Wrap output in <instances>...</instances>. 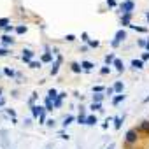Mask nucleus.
Segmentation results:
<instances>
[{"label":"nucleus","mask_w":149,"mask_h":149,"mask_svg":"<svg viewBox=\"0 0 149 149\" xmlns=\"http://www.w3.org/2000/svg\"><path fill=\"white\" fill-rule=\"evenodd\" d=\"M70 67H72V70H74L75 74H79V72H81V65H79V63H72Z\"/></svg>","instance_id":"5701e85b"},{"label":"nucleus","mask_w":149,"mask_h":149,"mask_svg":"<svg viewBox=\"0 0 149 149\" xmlns=\"http://www.w3.org/2000/svg\"><path fill=\"white\" fill-rule=\"evenodd\" d=\"M65 39H67V41H68V42H72V41H75V37H74L72 33H68V35H67Z\"/></svg>","instance_id":"f704fd0d"},{"label":"nucleus","mask_w":149,"mask_h":149,"mask_svg":"<svg viewBox=\"0 0 149 149\" xmlns=\"http://www.w3.org/2000/svg\"><path fill=\"white\" fill-rule=\"evenodd\" d=\"M144 102H149V96H146V98H144Z\"/></svg>","instance_id":"de8ad7c7"},{"label":"nucleus","mask_w":149,"mask_h":149,"mask_svg":"<svg viewBox=\"0 0 149 149\" xmlns=\"http://www.w3.org/2000/svg\"><path fill=\"white\" fill-rule=\"evenodd\" d=\"M42 62H51V54H49V53H46V54L42 56Z\"/></svg>","instance_id":"473e14b6"},{"label":"nucleus","mask_w":149,"mask_h":149,"mask_svg":"<svg viewBox=\"0 0 149 149\" xmlns=\"http://www.w3.org/2000/svg\"><path fill=\"white\" fill-rule=\"evenodd\" d=\"M146 44H147V41H144V39L138 41V46H140V47H146Z\"/></svg>","instance_id":"c9c22d12"},{"label":"nucleus","mask_w":149,"mask_h":149,"mask_svg":"<svg viewBox=\"0 0 149 149\" xmlns=\"http://www.w3.org/2000/svg\"><path fill=\"white\" fill-rule=\"evenodd\" d=\"M5 54H9V51H7V49H4V47H2V49H0V56H5Z\"/></svg>","instance_id":"79ce46f5"},{"label":"nucleus","mask_w":149,"mask_h":149,"mask_svg":"<svg viewBox=\"0 0 149 149\" xmlns=\"http://www.w3.org/2000/svg\"><path fill=\"white\" fill-rule=\"evenodd\" d=\"M100 74H104V75H105V74H109V67H102V70H100Z\"/></svg>","instance_id":"58836bf2"},{"label":"nucleus","mask_w":149,"mask_h":149,"mask_svg":"<svg viewBox=\"0 0 149 149\" xmlns=\"http://www.w3.org/2000/svg\"><path fill=\"white\" fill-rule=\"evenodd\" d=\"M0 93H2V89H0ZM0 104H2V100H0Z\"/></svg>","instance_id":"8fccbe9b"},{"label":"nucleus","mask_w":149,"mask_h":149,"mask_svg":"<svg viewBox=\"0 0 149 149\" xmlns=\"http://www.w3.org/2000/svg\"><path fill=\"white\" fill-rule=\"evenodd\" d=\"M53 105H54V104H51V100H49V98H46V111H51Z\"/></svg>","instance_id":"bb28decb"},{"label":"nucleus","mask_w":149,"mask_h":149,"mask_svg":"<svg viewBox=\"0 0 149 149\" xmlns=\"http://www.w3.org/2000/svg\"><path fill=\"white\" fill-rule=\"evenodd\" d=\"M9 25V19L7 18H0V28H5Z\"/></svg>","instance_id":"4be33fe9"},{"label":"nucleus","mask_w":149,"mask_h":149,"mask_svg":"<svg viewBox=\"0 0 149 149\" xmlns=\"http://www.w3.org/2000/svg\"><path fill=\"white\" fill-rule=\"evenodd\" d=\"M81 37H83V41H84V42H89V39H88V33H86V32H83Z\"/></svg>","instance_id":"4c0bfd02"},{"label":"nucleus","mask_w":149,"mask_h":149,"mask_svg":"<svg viewBox=\"0 0 149 149\" xmlns=\"http://www.w3.org/2000/svg\"><path fill=\"white\" fill-rule=\"evenodd\" d=\"M140 130L149 132V121H142V125H140Z\"/></svg>","instance_id":"a878e982"},{"label":"nucleus","mask_w":149,"mask_h":149,"mask_svg":"<svg viewBox=\"0 0 149 149\" xmlns=\"http://www.w3.org/2000/svg\"><path fill=\"white\" fill-rule=\"evenodd\" d=\"M98 44H100L98 41H89V42H88V46H89V47H98Z\"/></svg>","instance_id":"7c9ffc66"},{"label":"nucleus","mask_w":149,"mask_h":149,"mask_svg":"<svg viewBox=\"0 0 149 149\" xmlns=\"http://www.w3.org/2000/svg\"><path fill=\"white\" fill-rule=\"evenodd\" d=\"M125 39H126V32H125V30H117L116 35H114V41L111 42V44H112V47H117V46H119V42H123Z\"/></svg>","instance_id":"f257e3e1"},{"label":"nucleus","mask_w":149,"mask_h":149,"mask_svg":"<svg viewBox=\"0 0 149 149\" xmlns=\"http://www.w3.org/2000/svg\"><path fill=\"white\" fill-rule=\"evenodd\" d=\"M146 18H147V21H149V12H146Z\"/></svg>","instance_id":"09e8293b"},{"label":"nucleus","mask_w":149,"mask_h":149,"mask_svg":"<svg viewBox=\"0 0 149 149\" xmlns=\"http://www.w3.org/2000/svg\"><path fill=\"white\" fill-rule=\"evenodd\" d=\"M114 60H116L114 54H107V56H105V63H107V65H111V63H114Z\"/></svg>","instance_id":"a211bd4d"},{"label":"nucleus","mask_w":149,"mask_h":149,"mask_svg":"<svg viewBox=\"0 0 149 149\" xmlns=\"http://www.w3.org/2000/svg\"><path fill=\"white\" fill-rule=\"evenodd\" d=\"M60 63H62V56H58V58H56V62H54L53 67H51V74H53V75L58 74V67H60Z\"/></svg>","instance_id":"423d86ee"},{"label":"nucleus","mask_w":149,"mask_h":149,"mask_svg":"<svg viewBox=\"0 0 149 149\" xmlns=\"http://www.w3.org/2000/svg\"><path fill=\"white\" fill-rule=\"evenodd\" d=\"M121 25H123V26H130V14H123V18H121Z\"/></svg>","instance_id":"9d476101"},{"label":"nucleus","mask_w":149,"mask_h":149,"mask_svg":"<svg viewBox=\"0 0 149 149\" xmlns=\"http://www.w3.org/2000/svg\"><path fill=\"white\" fill-rule=\"evenodd\" d=\"M47 98H49V100H56V98H58L56 89H49V91H47Z\"/></svg>","instance_id":"9b49d317"},{"label":"nucleus","mask_w":149,"mask_h":149,"mask_svg":"<svg viewBox=\"0 0 149 149\" xmlns=\"http://www.w3.org/2000/svg\"><path fill=\"white\" fill-rule=\"evenodd\" d=\"M121 123H123V117H114V126H116V130H119V128H121Z\"/></svg>","instance_id":"f3484780"},{"label":"nucleus","mask_w":149,"mask_h":149,"mask_svg":"<svg viewBox=\"0 0 149 149\" xmlns=\"http://www.w3.org/2000/svg\"><path fill=\"white\" fill-rule=\"evenodd\" d=\"M42 111H44L42 107H39V105H32V116H33V117H41Z\"/></svg>","instance_id":"39448f33"},{"label":"nucleus","mask_w":149,"mask_h":149,"mask_svg":"<svg viewBox=\"0 0 149 149\" xmlns=\"http://www.w3.org/2000/svg\"><path fill=\"white\" fill-rule=\"evenodd\" d=\"M7 114H9V116H11L12 119H16V112L12 111V109H7Z\"/></svg>","instance_id":"72a5a7b5"},{"label":"nucleus","mask_w":149,"mask_h":149,"mask_svg":"<svg viewBox=\"0 0 149 149\" xmlns=\"http://www.w3.org/2000/svg\"><path fill=\"white\" fill-rule=\"evenodd\" d=\"M12 30H16L12 25H7V26H5V32H12Z\"/></svg>","instance_id":"a19ab883"},{"label":"nucleus","mask_w":149,"mask_h":149,"mask_svg":"<svg viewBox=\"0 0 149 149\" xmlns=\"http://www.w3.org/2000/svg\"><path fill=\"white\" fill-rule=\"evenodd\" d=\"M96 123V117L95 116H88L86 117V125H95Z\"/></svg>","instance_id":"6ab92c4d"},{"label":"nucleus","mask_w":149,"mask_h":149,"mask_svg":"<svg viewBox=\"0 0 149 149\" xmlns=\"http://www.w3.org/2000/svg\"><path fill=\"white\" fill-rule=\"evenodd\" d=\"M107 149H114V144H111V146H109V147H107Z\"/></svg>","instance_id":"49530a36"},{"label":"nucleus","mask_w":149,"mask_h":149,"mask_svg":"<svg viewBox=\"0 0 149 149\" xmlns=\"http://www.w3.org/2000/svg\"><path fill=\"white\" fill-rule=\"evenodd\" d=\"M4 74L9 75V77H12V75H14V70H11V68H7V67H5V68H4Z\"/></svg>","instance_id":"cd10ccee"},{"label":"nucleus","mask_w":149,"mask_h":149,"mask_svg":"<svg viewBox=\"0 0 149 149\" xmlns=\"http://www.w3.org/2000/svg\"><path fill=\"white\" fill-rule=\"evenodd\" d=\"M107 5L109 7H114L116 5V0H107Z\"/></svg>","instance_id":"ea45409f"},{"label":"nucleus","mask_w":149,"mask_h":149,"mask_svg":"<svg viewBox=\"0 0 149 149\" xmlns=\"http://www.w3.org/2000/svg\"><path fill=\"white\" fill-rule=\"evenodd\" d=\"M32 58H33V51H30V49H25L23 54H21V60H23L25 63H30V62H32Z\"/></svg>","instance_id":"7ed1b4c3"},{"label":"nucleus","mask_w":149,"mask_h":149,"mask_svg":"<svg viewBox=\"0 0 149 149\" xmlns=\"http://www.w3.org/2000/svg\"><path fill=\"white\" fill-rule=\"evenodd\" d=\"M140 60H142V62H146V60H149V53H144V54H142V58H140Z\"/></svg>","instance_id":"37998d69"},{"label":"nucleus","mask_w":149,"mask_h":149,"mask_svg":"<svg viewBox=\"0 0 149 149\" xmlns=\"http://www.w3.org/2000/svg\"><path fill=\"white\" fill-rule=\"evenodd\" d=\"M47 126H54V119H49V121H47Z\"/></svg>","instance_id":"c03bdc74"},{"label":"nucleus","mask_w":149,"mask_h":149,"mask_svg":"<svg viewBox=\"0 0 149 149\" xmlns=\"http://www.w3.org/2000/svg\"><path fill=\"white\" fill-rule=\"evenodd\" d=\"M135 140H137V132H135V130H128V132H126V142L132 144V142H135Z\"/></svg>","instance_id":"20e7f679"},{"label":"nucleus","mask_w":149,"mask_h":149,"mask_svg":"<svg viewBox=\"0 0 149 149\" xmlns=\"http://www.w3.org/2000/svg\"><path fill=\"white\" fill-rule=\"evenodd\" d=\"M130 28H132V30H137V32H146V28H142V26H137V25H130Z\"/></svg>","instance_id":"c85d7f7f"},{"label":"nucleus","mask_w":149,"mask_h":149,"mask_svg":"<svg viewBox=\"0 0 149 149\" xmlns=\"http://www.w3.org/2000/svg\"><path fill=\"white\" fill-rule=\"evenodd\" d=\"M132 67H133V68H138V70H140V68L144 67V62H142V60H132Z\"/></svg>","instance_id":"1a4fd4ad"},{"label":"nucleus","mask_w":149,"mask_h":149,"mask_svg":"<svg viewBox=\"0 0 149 149\" xmlns=\"http://www.w3.org/2000/svg\"><path fill=\"white\" fill-rule=\"evenodd\" d=\"M125 98H126V95H117V96H114V100H112V104H114V105H117L119 102H123Z\"/></svg>","instance_id":"ddd939ff"},{"label":"nucleus","mask_w":149,"mask_h":149,"mask_svg":"<svg viewBox=\"0 0 149 149\" xmlns=\"http://www.w3.org/2000/svg\"><path fill=\"white\" fill-rule=\"evenodd\" d=\"M89 109H91V111H102V105H100V104H95V102H93Z\"/></svg>","instance_id":"393cba45"},{"label":"nucleus","mask_w":149,"mask_h":149,"mask_svg":"<svg viewBox=\"0 0 149 149\" xmlns=\"http://www.w3.org/2000/svg\"><path fill=\"white\" fill-rule=\"evenodd\" d=\"M102 98H104V95H100V93H98V95H93V102H95V104H100Z\"/></svg>","instance_id":"aec40b11"},{"label":"nucleus","mask_w":149,"mask_h":149,"mask_svg":"<svg viewBox=\"0 0 149 149\" xmlns=\"http://www.w3.org/2000/svg\"><path fill=\"white\" fill-rule=\"evenodd\" d=\"M105 93H107L109 96H111V95L114 93V88H107V89H105Z\"/></svg>","instance_id":"e433bc0d"},{"label":"nucleus","mask_w":149,"mask_h":149,"mask_svg":"<svg viewBox=\"0 0 149 149\" xmlns=\"http://www.w3.org/2000/svg\"><path fill=\"white\" fill-rule=\"evenodd\" d=\"M114 91H116V93H121V91H123V83H121V81H117V83L114 84Z\"/></svg>","instance_id":"4468645a"},{"label":"nucleus","mask_w":149,"mask_h":149,"mask_svg":"<svg viewBox=\"0 0 149 149\" xmlns=\"http://www.w3.org/2000/svg\"><path fill=\"white\" fill-rule=\"evenodd\" d=\"M81 67H84V70H91V68H93L95 65H93L91 62H83V63H81Z\"/></svg>","instance_id":"dca6fc26"},{"label":"nucleus","mask_w":149,"mask_h":149,"mask_svg":"<svg viewBox=\"0 0 149 149\" xmlns=\"http://www.w3.org/2000/svg\"><path fill=\"white\" fill-rule=\"evenodd\" d=\"M104 91V86H95L93 88V93H102Z\"/></svg>","instance_id":"2f4dec72"},{"label":"nucleus","mask_w":149,"mask_h":149,"mask_svg":"<svg viewBox=\"0 0 149 149\" xmlns=\"http://www.w3.org/2000/svg\"><path fill=\"white\" fill-rule=\"evenodd\" d=\"M112 65L117 68V72H123V70H125V67H123V62H121V60H117V58L114 60V63H112Z\"/></svg>","instance_id":"6e6552de"},{"label":"nucleus","mask_w":149,"mask_h":149,"mask_svg":"<svg viewBox=\"0 0 149 149\" xmlns=\"http://www.w3.org/2000/svg\"><path fill=\"white\" fill-rule=\"evenodd\" d=\"M16 32H18V33H25V32H26V26H25V25L16 26Z\"/></svg>","instance_id":"b1692460"},{"label":"nucleus","mask_w":149,"mask_h":149,"mask_svg":"<svg viewBox=\"0 0 149 149\" xmlns=\"http://www.w3.org/2000/svg\"><path fill=\"white\" fill-rule=\"evenodd\" d=\"M72 121H74V116H67V117L63 119V128H67V126L70 125Z\"/></svg>","instance_id":"2eb2a0df"},{"label":"nucleus","mask_w":149,"mask_h":149,"mask_svg":"<svg viewBox=\"0 0 149 149\" xmlns=\"http://www.w3.org/2000/svg\"><path fill=\"white\" fill-rule=\"evenodd\" d=\"M146 49H147V53H149V41H147V44H146Z\"/></svg>","instance_id":"a18cd8bd"},{"label":"nucleus","mask_w":149,"mask_h":149,"mask_svg":"<svg viewBox=\"0 0 149 149\" xmlns=\"http://www.w3.org/2000/svg\"><path fill=\"white\" fill-rule=\"evenodd\" d=\"M2 42H4L5 46H9V44H12V42H14V39H12V37H9V35H4V37H2Z\"/></svg>","instance_id":"f8f14e48"},{"label":"nucleus","mask_w":149,"mask_h":149,"mask_svg":"<svg viewBox=\"0 0 149 149\" xmlns=\"http://www.w3.org/2000/svg\"><path fill=\"white\" fill-rule=\"evenodd\" d=\"M77 123H79V125H86V116H84V114H79Z\"/></svg>","instance_id":"412c9836"},{"label":"nucleus","mask_w":149,"mask_h":149,"mask_svg":"<svg viewBox=\"0 0 149 149\" xmlns=\"http://www.w3.org/2000/svg\"><path fill=\"white\" fill-rule=\"evenodd\" d=\"M133 7H135V4L132 2V0H125V2H121V11H123V14H132Z\"/></svg>","instance_id":"f03ea898"},{"label":"nucleus","mask_w":149,"mask_h":149,"mask_svg":"<svg viewBox=\"0 0 149 149\" xmlns=\"http://www.w3.org/2000/svg\"><path fill=\"white\" fill-rule=\"evenodd\" d=\"M67 96V93H58V98L54 100V107H62V100Z\"/></svg>","instance_id":"0eeeda50"},{"label":"nucleus","mask_w":149,"mask_h":149,"mask_svg":"<svg viewBox=\"0 0 149 149\" xmlns=\"http://www.w3.org/2000/svg\"><path fill=\"white\" fill-rule=\"evenodd\" d=\"M28 65L32 67V68H39V67H41V62H33V60H32V62H30Z\"/></svg>","instance_id":"c756f323"}]
</instances>
